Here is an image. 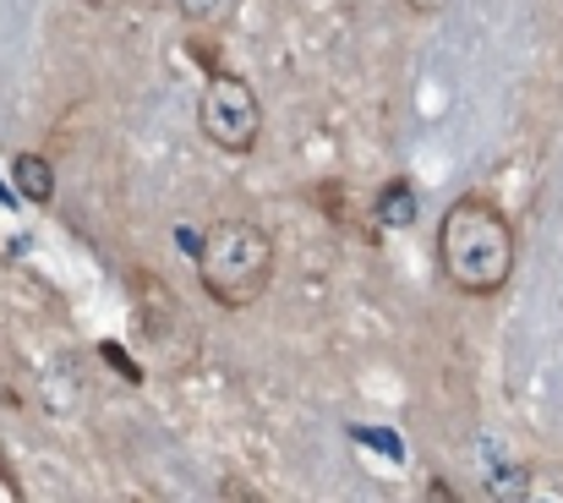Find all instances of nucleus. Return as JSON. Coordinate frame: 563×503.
<instances>
[{
    "mask_svg": "<svg viewBox=\"0 0 563 503\" xmlns=\"http://www.w3.org/2000/svg\"><path fill=\"white\" fill-rule=\"evenodd\" d=\"M438 263L449 274L454 291L465 296H493L509 285L515 274V230L509 219L482 203V197H460L438 230Z\"/></svg>",
    "mask_w": 563,
    "mask_h": 503,
    "instance_id": "obj_1",
    "label": "nucleus"
},
{
    "mask_svg": "<svg viewBox=\"0 0 563 503\" xmlns=\"http://www.w3.org/2000/svg\"><path fill=\"white\" fill-rule=\"evenodd\" d=\"M197 274H202V291L219 307H252L268 291V280H274V241H268V230H257L252 219L213 225L202 252H197Z\"/></svg>",
    "mask_w": 563,
    "mask_h": 503,
    "instance_id": "obj_2",
    "label": "nucleus"
},
{
    "mask_svg": "<svg viewBox=\"0 0 563 503\" xmlns=\"http://www.w3.org/2000/svg\"><path fill=\"white\" fill-rule=\"evenodd\" d=\"M197 121L208 132L213 149L224 154H252L257 149V132H263V110H257V94L241 83V77H208L202 88V105H197Z\"/></svg>",
    "mask_w": 563,
    "mask_h": 503,
    "instance_id": "obj_3",
    "label": "nucleus"
},
{
    "mask_svg": "<svg viewBox=\"0 0 563 503\" xmlns=\"http://www.w3.org/2000/svg\"><path fill=\"white\" fill-rule=\"evenodd\" d=\"M377 219H383V225H410V219H416V192H410L405 181H388V186L377 192Z\"/></svg>",
    "mask_w": 563,
    "mask_h": 503,
    "instance_id": "obj_4",
    "label": "nucleus"
},
{
    "mask_svg": "<svg viewBox=\"0 0 563 503\" xmlns=\"http://www.w3.org/2000/svg\"><path fill=\"white\" fill-rule=\"evenodd\" d=\"M16 186H22V192H27V197H33V203H49V197H55V181H49V165H44V160H38V154H16Z\"/></svg>",
    "mask_w": 563,
    "mask_h": 503,
    "instance_id": "obj_5",
    "label": "nucleus"
},
{
    "mask_svg": "<svg viewBox=\"0 0 563 503\" xmlns=\"http://www.w3.org/2000/svg\"><path fill=\"white\" fill-rule=\"evenodd\" d=\"M410 11H438V6H449V0H405Z\"/></svg>",
    "mask_w": 563,
    "mask_h": 503,
    "instance_id": "obj_6",
    "label": "nucleus"
},
{
    "mask_svg": "<svg viewBox=\"0 0 563 503\" xmlns=\"http://www.w3.org/2000/svg\"><path fill=\"white\" fill-rule=\"evenodd\" d=\"M88 6H121V0H88Z\"/></svg>",
    "mask_w": 563,
    "mask_h": 503,
    "instance_id": "obj_7",
    "label": "nucleus"
},
{
    "mask_svg": "<svg viewBox=\"0 0 563 503\" xmlns=\"http://www.w3.org/2000/svg\"><path fill=\"white\" fill-rule=\"evenodd\" d=\"M0 482H5V466H0ZM5 488H11V482H5Z\"/></svg>",
    "mask_w": 563,
    "mask_h": 503,
    "instance_id": "obj_8",
    "label": "nucleus"
}]
</instances>
